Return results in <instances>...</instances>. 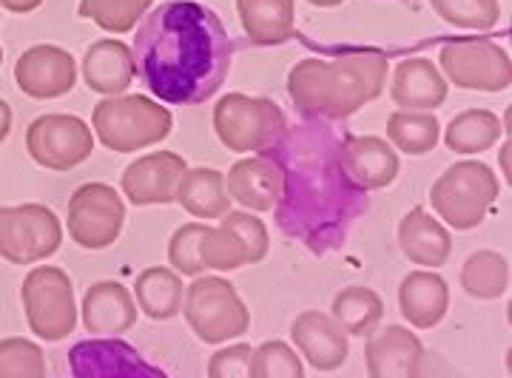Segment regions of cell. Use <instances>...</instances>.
I'll use <instances>...</instances> for the list:
<instances>
[{
	"mask_svg": "<svg viewBox=\"0 0 512 378\" xmlns=\"http://www.w3.org/2000/svg\"><path fill=\"white\" fill-rule=\"evenodd\" d=\"M180 313L202 344L234 342L251 327V310L237 288L222 276H194L185 288Z\"/></svg>",
	"mask_w": 512,
	"mask_h": 378,
	"instance_id": "6",
	"label": "cell"
},
{
	"mask_svg": "<svg viewBox=\"0 0 512 378\" xmlns=\"http://www.w3.org/2000/svg\"><path fill=\"white\" fill-rule=\"evenodd\" d=\"M498 194L501 182L487 162L461 160L430 185V205L444 225L473 231L487 219Z\"/></svg>",
	"mask_w": 512,
	"mask_h": 378,
	"instance_id": "5",
	"label": "cell"
},
{
	"mask_svg": "<svg viewBox=\"0 0 512 378\" xmlns=\"http://www.w3.org/2000/svg\"><path fill=\"white\" fill-rule=\"evenodd\" d=\"M66 225L80 248L106 251L126 228V199L114 185L86 182L69 197Z\"/></svg>",
	"mask_w": 512,
	"mask_h": 378,
	"instance_id": "10",
	"label": "cell"
},
{
	"mask_svg": "<svg viewBox=\"0 0 512 378\" xmlns=\"http://www.w3.org/2000/svg\"><path fill=\"white\" fill-rule=\"evenodd\" d=\"M399 310H402L404 322L416 330H430L444 322L450 310L447 279L433 268L410 270L399 285Z\"/></svg>",
	"mask_w": 512,
	"mask_h": 378,
	"instance_id": "22",
	"label": "cell"
},
{
	"mask_svg": "<svg viewBox=\"0 0 512 378\" xmlns=\"http://www.w3.org/2000/svg\"><path fill=\"white\" fill-rule=\"evenodd\" d=\"M77 60L60 46H35L20 57L18 83L37 100L63 97L77 83Z\"/></svg>",
	"mask_w": 512,
	"mask_h": 378,
	"instance_id": "20",
	"label": "cell"
},
{
	"mask_svg": "<svg viewBox=\"0 0 512 378\" xmlns=\"http://www.w3.org/2000/svg\"><path fill=\"white\" fill-rule=\"evenodd\" d=\"M185 160L174 151H151L143 154L140 160H134L120 177L123 197L137 205H171L177 199V188L185 174Z\"/></svg>",
	"mask_w": 512,
	"mask_h": 378,
	"instance_id": "15",
	"label": "cell"
},
{
	"mask_svg": "<svg viewBox=\"0 0 512 378\" xmlns=\"http://www.w3.org/2000/svg\"><path fill=\"white\" fill-rule=\"evenodd\" d=\"M26 319L40 339L63 342L77 327V299L72 279L60 268H37L23 282Z\"/></svg>",
	"mask_w": 512,
	"mask_h": 378,
	"instance_id": "11",
	"label": "cell"
},
{
	"mask_svg": "<svg viewBox=\"0 0 512 378\" xmlns=\"http://www.w3.org/2000/svg\"><path fill=\"white\" fill-rule=\"evenodd\" d=\"M248 376L254 378H302L305 376V364L302 356L293 350L291 344L282 339L262 342L251 353V370Z\"/></svg>",
	"mask_w": 512,
	"mask_h": 378,
	"instance_id": "35",
	"label": "cell"
},
{
	"mask_svg": "<svg viewBox=\"0 0 512 378\" xmlns=\"http://www.w3.org/2000/svg\"><path fill=\"white\" fill-rule=\"evenodd\" d=\"M444 23L470 32H487L501 18L498 0H427Z\"/></svg>",
	"mask_w": 512,
	"mask_h": 378,
	"instance_id": "34",
	"label": "cell"
},
{
	"mask_svg": "<svg viewBox=\"0 0 512 378\" xmlns=\"http://www.w3.org/2000/svg\"><path fill=\"white\" fill-rule=\"evenodd\" d=\"M77 72L83 74V83L94 94H103V97L123 94L134 83L131 49L123 40H117V37L94 40L92 46L86 49V54H83Z\"/></svg>",
	"mask_w": 512,
	"mask_h": 378,
	"instance_id": "24",
	"label": "cell"
},
{
	"mask_svg": "<svg viewBox=\"0 0 512 378\" xmlns=\"http://www.w3.org/2000/svg\"><path fill=\"white\" fill-rule=\"evenodd\" d=\"M26 145L43 168L72 171L92 157L94 131L86 120L72 114H46L29 126Z\"/></svg>",
	"mask_w": 512,
	"mask_h": 378,
	"instance_id": "12",
	"label": "cell"
},
{
	"mask_svg": "<svg viewBox=\"0 0 512 378\" xmlns=\"http://www.w3.org/2000/svg\"><path fill=\"white\" fill-rule=\"evenodd\" d=\"M291 342L299 356L319 373L339 370L350 356L348 333L336 324L333 316L322 310H302L291 324Z\"/></svg>",
	"mask_w": 512,
	"mask_h": 378,
	"instance_id": "16",
	"label": "cell"
},
{
	"mask_svg": "<svg viewBox=\"0 0 512 378\" xmlns=\"http://www.w3.org/2000/svg\"><path fill=\"white\" fill-rule=\"evenodd\" d=\"M237 12L248 40L262 49L282 46L296 32L293 0H237Z\"/></svg>",
	"mask_w": 512,
	"mask_h": 378,
	"instance_id": "26",
	"label": "cell"
},
{
	"mask_svg": "<svg viewBox=\"0 0 512 378\" xmlns=\"http://www.w3.org/2000/svg\"><path fill=\"white\" fill-rule=\"evenodd\" d=\"M271 248V234L254 211H225L220 225L208 228L200 242V256L205 270H239L245 265H259Z\"/></svg>",
	"mask_w": 512,
	"mask_h": 378,
	"instance_id": "9",
	"label": "cell"
},
{
	"mask_svg": "<svg viewBox=\"0 0 512 378\" xmlns=\"http://www.w3.org/2000/svg\"><path fill=\"white\" fill-rule=\"evenodd\" d=\"M63 228L55 211L29 205L18 211H0V251L15 262H37L60 248Z\"/></svg>",
	"mask_w": 512,
	"mask_h": 378,
	"instance_id": "13",
	"label": "cell"
},
{
	"mask_svg": "<svg viewBox=\"0 0 512 378\" xmlns=\"http://www.w3.org/2000/svg\"><path fill=\"white\" fill-rule=\"evenodd\" d=\"M92 131L114 154H134L160 145L174 131L171 108L143 94H111L92 111Z\"/></svg>",
	"mask_w": 512,
	"mask_h": 378,
	"instance_id": "4",
	"label": "cell"
},
{
	"mask_svg": "<svg viewBox=\"0 0 512 378\" xmlns=\"http://www.w3.org/2000/svg\"><path fill=\"white\" fill-rule=\"evenodd\" d=\"M342 165L350 180L365 191H382L387 185H393L402 171L399 151L376 134H345Z\"/></svg>",
	"mask_w": 512,
	"mask_h": 378,
	"instance_id": "18",
	"label": "cell"
},
{
	"mask_svg": "<svg viewBox=\"0 0 512 378\" xmlns=\"http://www.w3.org/2000/svg\"><path fill=\"white\" fill-rule=\"evenodd\" d=\"M311 6H316V9H336V6H342L345 0H308Z\"/></svg>",
	"mask_w": 512,
	"mask_h": 378,
	"instance_id": "42",
	"label": "cell"
},
{
	"mask_svg": "<svg viewBox=\"0 0 512 378\" xmlns=\"http://www.w3.org/2000/svg\"><path fill=\"white\" fill-rule=\"evenodd\" d=\"M69 370L77 378H163L165 373L140 356L123 336H94L69 350Z\"/></svg>",
	"mask_w": 512,
	"mask_h": 378,
	"instance_id": "14",
	"label": "cell"
},
{
	"mask_svg": "<svg viewBox=\"0 0 512 378\" xmlns=\"http://www.w3.org/2000/svg\"><path fill=\"white\" fill-rule=\"evenodd\" d=\"M424 344L404 324L373 330L365 344V367L373 378H413L421 373Z\"/></svg>",
	"mask_w": 512,
	"mask_h": 378,
	"instance_id": "17",
	"label": "cell"
},
{
	"mask_svg": "<svg viewBox=\"0 0 512 378\" xmlns=\"http://www.w3.org/2000/svg\"><path fill=\"white\" fill-rule=\"evenodd\" d=\"M134 77L165 106H200L222 89L234 43L220 15L197 0H168L134 26Z\"/></svg>",
	"mask_w": 512,
	"mask_h": 378,
	"instance_id": "2",
	"label": "cell"
},
{
	"mask_svg": "<svg viewBox=\"0 0 512 378\" xmlns=\"http://www.w3.org/2000/svg\"><path fill=\"white\" fill-rule=\"evenodd\" d=\"M9 131V108H6V103H0V137Z\"/></svg>",
	"mask_w": 512,
	"mask_h": 378,
	"instance_id": "41",
	"label": "cell"
},
{
	"mask_svg": "<svg viewBox=\"0 0 512 378\" xmlns=\"http://www.w3.org/2000/svg\"><path fill=\"white\" fill-rule=\"evenodd\" d=\"M510 137H507V143L501 145V151H498V165H501V174L507 177V185H510Z\"/></svg>",
	"mask_w": 512,
	"mask_h": 378,
	"instance_id": "39",
	"label": "cell"
},
{
	"mask_svg": "<svg viewBox=\"0 0 512 378\" xmlns=\"http://www.w3.org/2000/svg\"><path fill=\"white\" fill-rule=\"evenodd\" d=\"M154 0H80L77 15L109 35H126L143 20Z\"/></svg>",
	"mask_w": 512,
	"mask_h": 378,
	"instance_id": "33",
	"label": "cell"
},
{
	"mask_svg": "<svg viewBox=\"0 0 512 378\" xmlns=\"http://www.w3.org/2000/svg\"><path fill=\"white\" fill-rule=\"evenodd\" d=\"M251 353L254 347L248 342H237L231 347L217 350L211 361H208V376L214 378H248L251 370Z\"/></svg>",
	"mask_w": 512,
	"mask_h": 378,
	"instance_id": "38",
	"label": "cell"
},
{
	"mask_svg": "<svg viewBox=\"0 0 512 378\" xmlns=\"http://www.w3.org/2000/svg\"><path fill=\"white\" fill-rule=\"evenodd\" d=\"M83 327L92 336H123L137 324V302L134 293L114 282V279H100L86 290L83 305L77 307Z\"/></svg>",
	"mask_w": 512,
	"mask_h": 378,
	"instance_id": "19",
	"label": "cell"
},
{
	"mask_svg": "<svg viewBox=\"0 0 512 378\" xmlns=\"http://www.w3.org/2000/svg\"><path fill=\"white\" fill-rule=\"evenodd\" d=\"M510 288V262L498 251H476L461 265V290L478 302L501 299Z\"/></svg>",
	"mask_w": 512,
	"mask_h": 378,
	"instance_id": "32",
	"label": "cell"
},
{
	"mask_svg": "<svg viewBox=\"0 0 512 378\" xmlns=\"http://www.w3.org/2000/svg\"><path fill=\"white\" fill-rule=\"evenodd\" d=\"M450 83L444 80L439 66L427 57H407L393 69L390 97L399 108L410 111H436L447 100Z\"/></svg>",
	"mask_w": 512,
	"mask_h": 378,
	"instance_id": "23",
	"label": "cell"
},
{
	"mask_svg": "<svg viewBox=\"0 0 512 378\" xmlns=\"http://www.w3.org/2000/svg\"><path fill=\"white\" fill-rule=\"evenodd\" d=\"M0 373H20V376H43L46 364H43V353L35 344L12 342L0 344Z\"/></svg>",
	"mask_w": 512,
	"mask_h": 378,
	"instance_id": "37",
	"label": "cell"
},
{
	"mask_svg": "<svg viewBox=\"0 0 512 378\" xmlns=\"http://www.w3.org/2000/svg\"><path fill=\"white\" fill-rule=\"evenodd\" d=\"M387 77L390 63L382 52L350 49L330 60H299L288 74V94L299 117L339 123L373 103Z\"/></svg>",
	"mask_w": 512,
	"mask_h": 378,
	"instance_id": "3",
	"label": "cell"
},
{
	"mask_svg": "<svg viewBox=\"0 0 512 378\" xmlns=\"http://www.w3.org/2000/svg\"><path fill=\"white\" fill-rule=\"evenodd\" d=\"M330 316L348 336H370L384 319L382 296L365 285H350L333 296Z\"/></svg>",
	"mask_w": 512,
	"mask_h": 378,
	"instance_id": "30",
	"label": "cell"
},
{
	"mask_svg": "<svg viewBox=\"0 0 512 378\" xmlns=\"http://www.w3.org/2000/svg\"><path fill=\"white\" fill-rule=\"evenodd\" d=\"M205 222H185L168 239V265L180 276H200L205 265L200 256V242Z\"/></svg>",
	"mask_w": 512,
	"mask_h": 378,
	"instance_id": "36",
	"label": "cell"
},
{
	"mask_svg": "<svg viewBox=\"0 0 512 378\" xmlns=\"http://www.w3.org/2000/svg\"><path fill=\"white\" fill-rule=\"evenodd\" d=\"M441 74L447 83L467 91L498 94L512 86V60L507 49L487 37L450 40L439 52Z\"/></svg>",
	"mask_w": 512,
	"mask_h": 378,
	"instance_id": "8",
	"label": "cell"
},
{
	"mask_svg": "<svg viewBox=\"0 0 512 378\" xmlns=\"http://www.w3.org/2000/svg\"><path fill=\"white\" fill-rule=\"evenodd\" d=\"M501 131L504 128H501V120L495 117V111L467 108L447 123V128L441 131V140L453 154L473 157V154L490 151L501 140Z\"/></svg>",
	"mask_w": 512,
	"mask_h": 378,
	"instance_id": "29",
	"label": "cell"
},
{
	"mask_svg": "<svg viewBox=\"0 0 512 378\" xmlns=\"http://www.w3.org/2000/svg\"><path fill=\"white\" fill-rule=\"evenodd\" d=\"M9 9H15V12H29V9H35V6H40L43 0H3Z\"/></svg>",
	"mask_w": 512,
	"mask_h": 378,
	"instance_id": "40",
	"label": "cell"
},
{
	"mask_svg": "<svg viewBox=\"0 0 512 378\" xmlns=\"http://www.w3.org/2000/svg\"><path fill=\"white\" fill-rule=\"evenodd\" d=\"M185 214L194 219H220L225 211H231V197L225 188V174L217 168H185L177 199Z\"/></svg>",
	"mask_w": 512,
	"mask_h": 378,
	"instance_id": "28",
	"label": "cell"
},
{
	"mask_svg": "<svg viewBox=\"0 0 512 378\" xmlns=\"http://www.w3.org/2000/svg\"><path fill=\"white\" fill-rule=\"evenodd\" d=\"M441 140V123L433 111L399 108L387 117V143L402 154L424 157Z\"/></svg>",
	"mask_w": 512,
	"mask_h": 378,
	"instance_id": "31",
	"label": "cell"
},
{
	"mask_svg": "<svg viewBox=\"0 0 512 378\" xmlns=\"http://www.w3.org/2000/svg\"><path fill=\"white\" fill-rule=\"evenodd\" d=\"M225 188H228V197L239 202L245 211L268 214L274 211L279 191H282V174L271 157L254 154L231 165V171L225 174Z\"/></svg>",
	"mask_w": 512,
	"mask_h": 378,
	"instance_id": "21",
	"label": "cell"
},
{
	"mask_svg": "<svg viewBox=\"0 0 512 378\" xmlns=\"http://www.w3.org/2000/svg\"><path fill=\"white\" fill-rule=\"evenodd\" d=\"M288 128L285 111L271 97H251L231 91L214 106V131L228 151L262 154Z\"/></svg>",
	"mask_w": 512,
	"mask_h": 378,
	"instance_id": "7",
	"label": "cell"
},
{
	"mask_svg": "<svg viewBox=\"0 0 512 378\" xmlns=\"http://www.w3.org/2000/svg\"><path fill=\"white\" fill-rule=\"evenodd\" d=\"M183 296V276L174 268H165V265L146 268L134 282L137 310H143V316L154 319V322L174 319L183 310Z\"/></svg>",
	"mask_w": 512,
	"mask_h": 378,
	"instance_id": "27",
	"label": "cell"
},
{
	"mask_svg": "<svg viewBox=\"0 0 512 378\" xmlns=\"http://www.w3.org/2000/svg\"><path fill=\"white\" fill-rule=\"evenodd\" d=\"M399 248L413 265L439 270L453 253V239L441 219L416 205L399 222Z\"/></svg>",
	"mask_w": 512,
	"mask_h": 378,
	"instance_id": "25",
	"label": "cell"
},
{
	"mask_svg": "<svg viewBox=\"0 0 512 378\" xmlns=\"http://www.w3.org/2000/svg\"><path fill=\"white\" fill-rule=\"evenodd\" d=\"M342 137L328 120L302 117L262 151L282 174L276 228L316 256L342 248L370 208V191L350 180L342 165Z\"/></svg>",
	"mask_w": 512,
	"mask_h": 378,
	"instance_id": "1",
	"label": "cell"
}]
</instances>
